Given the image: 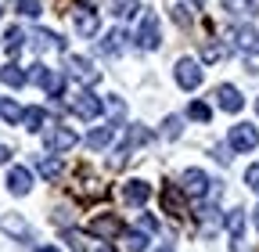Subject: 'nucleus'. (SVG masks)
<instances>
[{
	"label": "nucleus",
	"instance_id": "f257e3e1",
	"mask_svg": "<svg viewBox=\"0 0 259 252\" xmlns=\"http://www.w3.org/2000/svg\"><path fill=\"white\" fill-rule=\"evenodd\" d=\"M180 191L202 202L205 195H220V180H209L205 170H184L180 173Z\"/></svg>",
	"mask_w": 259,
	"mask_h": 252
},
{
	"label": "nucleus",
	"instance_id": "f03ea898",
	"mask_svg": "<svg viewBox=\"0 0 259 252\" xmlns=\"http://www.w3.org/2000/svg\"><path fill=\"white\" fill-rule=\"evenodd\" d=\"M29 79L36 83L44 94H51V98H61V94H65V76H61L58 69H47L44 61H36V65H32Z\"/></svg>",
	"mask_w": 259,
	"mask_h": 252
},
{
	"label": "nucleus",
	"instance_id": "7ed1b4c3",
	"mask_svg": "<svg viewBox=\"0 0 259 252\" xmlns=\"http://www.w3.org/2000/svg\"><path fill=\"white\" fill-rule=\"evenodd\" d=\"M173 76H177V87L180 90H198L202 79H205V69L194 58H180L177 65H173Z\"/></svg>",
	"mask_w": 259,
	"mask_h": 252
},
{
	"label": "nucleus",
	"instance_id": "20e7f679",
	"mask_svg": "<svg viewBox=\"0 0 259 252\" xmlns=\"http://www.w3.org/2000/svg\"><path fill=\"white\" fill-rule=\"evenodd\" d=\"M158 44H162V29H158V15H144L141 18V25H137V47L141 51H158Z\"/></svg>",
	"mask_w": 259,
	"mask_h": 252
},
{
	"label": "nucleus",
	"instance_id": "39448f33",
	"mask_svg": "<svg viewBox=\"0 0 259 252\" xmlns=\"http://www.w3.org/2000/svg\"><path fill=\"white\" fill-rule=\"evenodd\" d=\"M69 108H72L79 119H87V122H90V119H97V115L105 112V101L97 98V94H90V90H79L76 98L69 101Z\"/></svg>",
	"mask_w": 259,
	"mask_h": 252
},
{
	"label": "nucleus",
	"instance_id": "423d86ee",
	"mask_svg": "<svg viewBox=\"0 0 259 252\" xmlns=\"http://www.w3.org/2000/svg\"><path fill=\"white\" fill-rule=\"evenodd\" d=\"M227 144H231V151H252L259 144V130L252 122H238V126H231V134H227Z\"/></svg>",
	"mask_w": 259,
	"mask_h": 252
},
{
	"label": "nucleus",
	"instance_id": "0eeeda50",
	"mask_svg": "<svg viewBox=\"0 0 259 252\" xmlns=\"http://www.w3.org/2000/svg\"><path fill=\"white\" fill-rule=\"evenodd\" d=\"M76 130H69V126H54V130H47L44 144H47V155H61V151H72L76 148Z\"/></svg>",
	"mask_w": 259,
	"mask_h": 252
},
{
	"label": "nucleus",
	"instance_id": "6e6552de",
	"mask_svg": "<svg viewBox=\"0 0 259 252\" xmlns=\"http://www.w3.org/2000/svg\"><path fill=\"white\" fill-rule=\"evenodd\" d=\"M0 231L11 234V238L22 241V245L32 241V227L25 224V216H18V213H0Z\"/></svg>",
	"mask_w": 259,
	"mask_h": 252
},
{
	"label": "nucleus",
	"instance_id": "1a4fd4ad",
	"mask_svg": "<svg viewBox=\"0 0 259 252\" xmlns=\"http://www.w3.org/2000/svg\"><path fill=\"white\" fill-rule=\"evenodd\" d=\"M72 22H76V33H79L83 40L97 36V29H101V15H97L94 8H76V11H72Z\"/></svg>",
	"mask_w": 259,
	"mask_h": 252
},
{
	"label": "nucleus",
	"instance_id": "9d476101",
	"mask_svg": "<svg viewBox=\"0 0 259 252\" xmlns=\"http://www.w3.org/2000/svg\"><path fill=\"white\" fill-rule=\"evenodd\" d=\"M65 69H69L79 83H97V79H101V72H97L90 65V58H83V54H69V58H65Z\"/></svg>",
	"mask_w": 259,
	"mask_h": 252
},
{
	"label": "nucleus",
	"instance_id": "9b49d317",
	"mask_svg": "<svg viewBox=\"0 0 259 252\" xmlns=\"http://www.w3.org/2000/svg\"><path fill=\"white\" fill-rule=\"evenodd\" d=\"M148 198H151V184L148 180L134 177V180L122 184V202L126 205H148Z\"/></svg>",
	"mask_w": 259,
	"mask_h": 252
},
{
	"label": "nucleus",
	"instance_id": "f8f14e48",
	"mask_svg": "<svg viewBox=\"0 0 259 252\" xmlns=\"http://www.w3.org/2000/svg\"><path fill=\"white\" fill-rule=\"evenodd\" d=\"M8 191H11L15 198H25V195L32 191V170H29V166H11V173H8Z\"/></svg>",
	"mask_w": 259,
	"mask_h": 252
},
{
	"label": "nucleus",
	"instance_id": "ddd939ff",
	"mask_svg": "<svg viewBox=\"0 0 259 252\" xmlns=\"http://www.w3.org/2000/svg\"><path fill=\"white\" fill-rule=\"evenodd\" d=\"M216 105L223 108V112H241L245 108V98H241V90L238 87H231V83H223V87H216Z\"/></svg>",
	"mask_w": 259,
	"mask_h": 252
},
{
	"label": "nucleus",
	"instance_id": "4468645a",
	"mask_svg": "<svg viewBox=\"0 0 259 252\" xmlns=\"http://www.w3.org/2000/svg\"><path fill=\"white\" fill-rule=\"evenodd\" d=\"M122 234V220L119 216H97V220H90V238H119Z\"/></svg>",
	"mask_w": 259,
	"mask_h": 252
},
{
	"label": "nucleus",
	"instance_id": "2eb2a0df",
	"mask_svg": "<svg viewBox=\"0 0 259 252\" xmlns=\"http://www.w3.org/2000/svg\"><path fill=\"white\" fill-rule=\"evenodd\" d=\"M115 134H119V126H115V122L97 126V130L87 134V148H90V151H101V148H108V144L115 141Z\"/></svg>",
	"mask_w": 259,
	"mask_h": 252
},
{
	"label": "nucleus",
	"instance_id": "dca6fc26",
	"mask_svg": "<svg viewBox=\"0 0 259 252\" xmlns=\"http://www.w3.org/2000/svg\"><path fill=\"white\" fill-rule=\"evenodd\" d=\"M234 47L241 51V54H255L259 51V33L252 25H238L234 29Z\"/></svg>",
	"mask_w": 259,
	"mask_h": 252
},
{
	"label": "nucleus",
	"instance_id": "f3484780",
	"mask_svg": "<svg viewBox=\"0 0 259 252\" xmlns=\"http://www.w3.org/2000/svg\"><path fill=\"white\" fill-rule=\"evenodd\" d=\"M0 83L11 87V90H22V87L29 83V72H25V69H18L15 61H8V65H0Z\"/></svg>",
	"mask_w": 259,
	"mask_h": 252
},
{
	"label": "nucleus",
	"instance_id": "a211bd4d",
	"mask_svg": "<svg viewBox=\"0 0 259 252\" xmlns=\"http://www.w3.org/2000/svg\"><path fill=\"white\" fill-rule=\"evenodd\" d=\"M32 47L36 51H65V40L58 33H51V29H36L32 33Z\"/></svg>",
	"mask_w": 259,
	"mask_h": 252
},
{
	"label": "nucleus",
	"instance_id": "6ab92c4d",
	"mask_svg": "<svg viewBox=\"0 0 259 252\" xmlns=\"http://www.w3.org/2000/svg\"><path fill=\"white\" fill-rule=\"evenodd\" d=\"M61 159H58V155H40V159H36V173L44 177V180H61Z\"/></svg>",
	"mask_w": 259,
	"mask_h": 252
},
{
	"label": "nucleus",
	"instance_id": "aec40b11",
	"mask_svg": "<svg viewBox=\"0 0 259 252\" xmlns=\"http://www.w3.org/2000/svg\"><path fill=\"white\" fill-rule=\"evenodd\" d=\"M126 33L122 29H112V33H105V40H101V54H108V58H115V54H122L126 51Z\"/></svg>",
	"mask_w": 259,
	"mask_h": 252
},
{
	"label": "nucleus",
	"instance_id": "412c9836",
	"mask_svg": "<svg viewBox=\"0 0 259 252\" xmlns=\"http://www.w3.org/2000/svg\"><path fill=\"white\" fill-rule=\"evenodd\" d=\"M108 11H112L119 22H126V18H134V15L141 11V0H108Z\"/></svg>",
	"mask_w": 259,
	"mask_h": 252
},
{
	"label": "nucleus",
	"instance_id": "4be33fe9",
	"mask_svg": "<svg viewBox=\"0 0 259 252\" xmlns=\"http://www.w3.org/2000/svg\"><path fill=\"white\" fill-rule=\"evenodd\" d=\"M144 248H148L144 231H122V252H144Z\"/></svg>",
	"mask_w": 259,
	"mask_h": 252
},
{
	"label": "nucleus",
	"instance_id": "5701e85b",
	"mask_svg": "<svg viewBox=\"0 0 259 252\" xmlns=\"http://www.w3.org/2000/svg\"><path fill=\"white\" fill-rule=\"evenodd\" d=\"M44 122H47V112H44V108H25V112H22V126H25V130H32V134H40Z\"/></svg>",
	"mask_w": 259,
	"mask_h": 252
},
{
	"label": "nucleus",
	"instance_id": "b1692460",
	"mask_svg": "<svg viewBox=\"0 0 259 252\" xmlns=\"http://www.w3.org/2000/svg\"><path fill=\"white\" fill-rule=\"evenodd\" d=\"M22 105L18 101H11V98H4V101H0V115H4V122L8 126H22Z\"/></svg>",
	"mask_w": 259,
	"mask_h": 252
},
{
	"label": "nucleus",
	"instance_id": "393cba45",
	"mask_svg": "<svg viewBox=\"0 0 259 252\" xmlns=\"http://www.w3.org/2000/svg\"><path fill=\"white\" fill-rule=\"evenodd\" d=\"M65 241H69L72 252H90V234H83L76 227H65Z\"/></svg>",
	"mask_w": 259,
	"mask_h": 252
},
{
	"label": "nucleus",
	"instance_id": "a878e982",
	"mask_svg": "<svg viewBox=\"0 0 259 252\" xmlns=\"http://www.w3.org/2000/svg\"><path fill=\"white\" fill-rule=\"evenodd\" d=\"M22 44H25L22 25H11L8 33H4V51H8V54H18V51H22Z\"/></svg>",
	"mask_w": 259,
	"mask_h": 252
},
{
	"label": "nucleus",
	"instance_id": "bb28decb",
	"mask_svg": "<svg viewBox=\"0 0 259 252\" xmlns=\"http://www.w3.org/2000/svg\"><path fill=\"white\" fill-rule=\"evenodd\" d=\"M223 8L231 15H255L259 11V0H223Z\"/></svg>",
	"mask_w": 259,
	"mask_h": 252
},
{
	"label": "nucleus",
	"instance_id": "cd10ccee",
	"mask_svg": "<svg viewBox=\"0 0 259 252\" xmlns=\"http://www.w3.org/2000/svg\"><path fill=\"white\" fill-rule=\"evenodd\" d=\"M180 134H184V115H166V119H162V137H166V141H173Z\"/></svg>",
	"mask_w": 259,
	"mask_h": 252
},
{
	"label": "nucleus",
	"instance_id": "c85d7f7f",
	"mask_svg": "<svg viewBox=\"0 0 259 252\" xmlns=\"http://www.w3.org/2000/svg\"><path fill=\"white\" fill-rule=\"evenodd\" d=\"M227 231H231L234 241H241V234H245V213L241 209H234L231 216H227Z\"/></svg>",
	"mask_w": 259,
	"mask_h": 252
},
{
	"label": "nucleus",
	"instance_id": "c756f323",
	"mask_svg": "<svg viewBox=\"0 0 259 252\" xmlns=\"http://www.w3.org/2000/svg\"><path fill=\"white\" fill-rule=\"evenodd\" d=\"M187 119H194V122H209V119H212V108H209L205 101H191V105H187Z\"/></svg>",
	"mask_w": 259,
	"mask_h": 252
},
{
	"label": "nucleus",
	"instance_id": "7c9ffc66",
	"mask_svg": "<svg viewBox=\"0 0 259 252\" xmlns=\"http://www.w3.org/2000/svg\"><path fill=\"white\" fill-rule=\"evenodd\" d=\"M105 108L115 115V126L126 119V101H122V98H115V94H108V98H105Z\"/></svg>",
	"mask_w": 259,
	"mask_h": 252
},
{
	"label": "nucleus",
	"instance_id": "2f4dec72",
	"mask_svg": "<svg viewBox=\"0 0 259 252\" xmlns=\"http://www.w3.org/2000/svg\"><path fill=\"white\" fill-rule=\"evenodd\" d=\"M18 15H25V18H40V15H44V4H40V0H18Z\"/></svg>",
	"mask_w": 259,
	"mask_h": 252
},
{
	"label": "nucleus",
	"instance_id": "473e14b6",
	"mask_svg": "<svg viewBox=\"0 0 259 252\" xmlns=\"http://www.w3.org/2000/svg\"><path fill=\"white\" fill-rule=\"evenodd\" d=\"M137 231H144V234H158V220H155L151 213H141V220H137Z\"/></svg>",
	"mask_w": 259,
	"mask_h": 252
},
{
	"label": "nucleus",
	"instance_id": "72a5a7b5",
	"mask_svg": "<svg viewBox=\"0 0 259 252\" xmlns=\"http://www.w3.org/2000/svg\"><path fill=\"white\" fill-rule=\"evenodd\" d=\"M191 11H194V8H184V4H177V8H173V22H177L180 29H187V25H191Z\"/></svg>",
	"mask_w": 259,
	"mask_h": 252
},
{
	"label": "nucleus",
	"instance_id": "f704fd0d",
	"mask_svg": "<svg viewBox=\"0 0 259 252\" xmlns=\"http://www.w3.org/2000/svg\"><path fill=\"white\" fill-rule=\"evenodd\" d=\"M245 184H248V187H252V191L259 195V162H252V166L245 170Z\"/></svg>",
	"mask_w": 259,
	"mask_h": 252
},
{
	"label": "nucleus",
	"instance_id": "c9c22d12",
	"mask_svg": "<svg viewBox=\"0 0 259 252\" xmlns=\"http://www.w3.org/2000/svg\"><path fill=\"white\" fill-rule=\"evenodd\" d=\"M202 58H205V61H220V58H223V47H220V44H209V47L202 51Z\"/></svg>",
	"mask_w": 259,
	"mask_h": 252
},
{
	"label": "nucleus",
	"instance_id": "e433bc0d",
	"mask_svg": "<svg viewBox=\"0 0 259 252\" xmlns=\"http://www.w3.org/2000/svg\"><path fill=\"white\" fill-rule=\"evenodd\" d=\"M8 159H11V148H8V144H0V166H4Z\"/></svg>",
	"mask_w": 259,
	"mask_h": 252
},
{
	"label": "nucleus",
	"instance_id": "4c0bfd02",
	"mask_svg": "<svg viewBox=\"0 0 259 252\" xmlns=\"http://www.w3.org/2000/svg\"><path fill=\"white\" fill-rule=\"evenodd\" d=\"M155 252H177V248H173V245H169V241H166V245H158V248H155Z\"/></svg>",
	"mask_w": 259,
	"mask_h": 252
},
{
	"label": "nucleus",
	"instance_id": "58836bf2",
	"mask_svg": "<svg viewBox=\"0 0 259 252\" xmlns=\"http://www.w3.org/2000/svg\"><path fill=\"white\" fill-rule=\"evenodd\" d=\"M36 252H61V248H54V245H40Z\"/></svg>",
	"mask_w": 259,
	"mask_h": 252
},
{
	"label": "nucleus",
	"instance_id": "ea45409f",
	"mask_svg": "<svg viewBox=\"0 0 259 252\" xmlns=\"http://www.w3.org/2000/svg\"><path fill=\"white\" fill-rule=\"evenodd\" d=\"M255 231H259V205H255Z\"/></svg>",
	"mask_w": 259,
	"mask_h": 252
},
{
	"label": "nucleus",
	"instance_id": "a19ab883",
	"mask_svg": "<svg viewBox=\"0 0 259 252\" xmlns=\"http://www.w3.org/2000/svg\"><path fill=\"white\" fill-rule=\"evenodd\" d=\"M255 112H259V98H255Z\"/></svg>",
	"mask_w": 259,
	"mask_h": 252
},
{
	"label": "nucleus",
	"instance_id": "79ce46f5",
	"mask_svg": "<svg viewBox=\"0 0 259 252\" xmlns=\"http://www.w3.org/2000/svg\"><path fill=\"white\" fill-rule=\"evenodd\" d=\"M0 15H4V8H0Z\"/></svg>",
	"mask_w": 259,
	"mask_h": 252
}]
</instances>
